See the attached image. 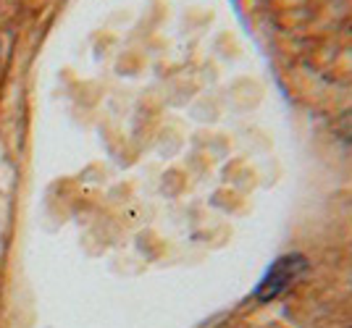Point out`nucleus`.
I'll return each mask as SVG.
<instances>
[{
    "instance_id": "f257e3e1",
    "label": "nucleus",
    "mask_w": 352,
    "mask_h": 328,
    "mask_svg": "<svg viewBox=\"0 0 352 328\" xmlns=\"http://www.w3.org/2000/svg\"><path fill=\"white\" fill-rule=\"evenodd\" d=\"M305 273H308V257H305V255H300V253L284 255V257H279V260L268 268V273L263 276V281L255 286L252 297L258 299V302H274V299H279L281 294H287L300 279H305Z\"/></svg>"
},
{
    "instance_id": "f03ea898",
    "label": "nucleus",
    "mask_w": 352,
    "mask_h": 328,
    "mask_svg": "<svg viewBox=\"0 0 352 328\" xmlns=\"http://www.w3.org/2000/svg\"><path fill=\"white\" fill-rule=\"evenodd\" d=\"M337 132H339V134H342V137H344L347 142H352V110H347V113H344V116L339 119Z\"/></svg>"
}]
</instances>
